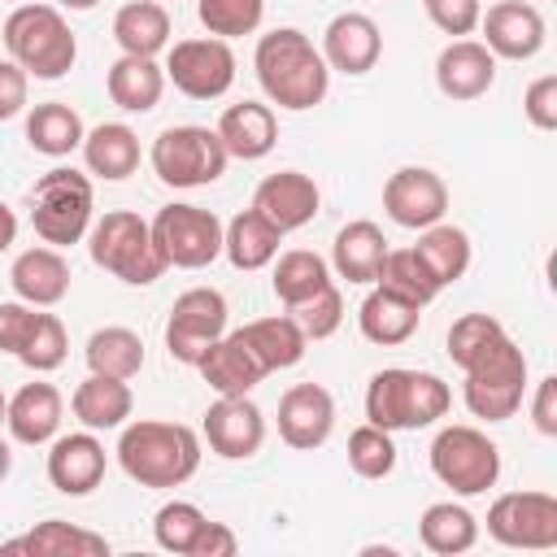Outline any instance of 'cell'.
<instances>
[{"label":"cell","instance_id":"obj_1","mask_svg":"<svg viewBox=\"0 0 557 557\" xmlns=\"http://www.w3.org/2000/svg\"><path fill=\"white\" fill-rule=\"evenodd\" d=\"M252 70H257L265 100L287 109V113H305V109L322 104L331 91V70L322 61V48L296 26L265 30L257 39Z\"/></svg>","mask_w":557,"mask_h":557},{"label":"cell","instance_id":"obj_2","mask_svg":"<svg viewBox=\"0 0 557 557\" xmlns=\"http://www.w3.org/2000/svg\"><path fill=\"white\" fill-rule=\"evenodd\" d=\"M117 466L139 487H183L200 470V435L183 422L135 418L117 435Z\"/></svg>","mask_w":557,"mask_h":557},{"label":"cell","instance_id":"obj_3","mask_svg":"<svg viewBox=\"0 0 557 557\" xmlns=\"http://www.w3.org/2000/svg\"><path fill=\"white\" fill-rule=\"evenodd\" d=\"M0 39L9 48V61H17L30 78L57 83L78 61V39L57 4H13V13L0 26Z\"/></svg>","mask_w":557,"mask_h":557},{"label":"cell","instance_id":"obj_4","mask_svg":"<svg viewBox=\"0 0 557 557\" xmlns=\"http://www.w3.org/2000/svg\"><path fill=\"white\" fill-rule=\"evenodd\" d=\"M453 405V392L440 374L431 370H405V366H387L370 379L366 387V422L383 426V431H422L435 426Z\"/></svg>","mask_w":557,"mask_h":557},{"label":"cell","instance_id":"obj_5","mask_svg":"<svg viewBox=\"0 0 557 557\" xmlns=\"http://www.w3.org/2000/svg\"><path fill=\"white\" fill-rule=\"evenodd\" d=\"M87 252L104 274H113L131 287H148L170 270L152 239V226L131 209H113V213L96 218L87 231Z\"/></svg>","mask_w":557,"mask_h":557},{"label":"cell","instance_id":"obj_6","mask_svg":"<svg viewBox=\"0 0 557 557\" xmlns=\"http://www.w3.org/2000/svg\"><path fill=\"white\" fill-rule=\"evenodd\" d=\"M91 222H96V191L83 170L57 165L30 187V226L44 244L52 248L83 244Z\"/></svg>","mask_w":557,"mask_h":557},{"label":"cell","instance_id":"obj_7","mask_svg":"<svg viewBox=\"0 0 557 557\" xmlns=\"http://www.w3.org/2000/svg\"><path fill=\"white\" fill-rule=\"evenodd\" d=\"M461 374H466L461 400L483 422H509L527 400V357L509 339V331L496 335Z\"/></svg>","mask_w":557,"mask_h":557},{"label":"cell","instance_id":"obj_8","mask_svg":"<svg viewBox=\"0 0 557 557\" xmlns=\"http://www.w3.org/2000/svg\"><path fill=\"white\" fill-rule=\"evenodd\" d=\"M431 474L453 487V496H483L500 479V448L470 422L440 426L431 440Z\"/></svg>","mask_w":557,"mask_h":557},{"label":"cell","instance_id":"obj_9","mask_svg":"<svg viewBox=\"0 0 557 557\" xmlns=\"http://www.w3.org/2000/svg\"><path fill=\"white\" fill-rule=\"evenodd\" d=\"M152 174L165 183V187H209L226 174V148L218 139L213 126H165L157 139H152Z\"/></svg>","mask_w":557,"mask_h":557},{"label":"cell","instance_id":"obj_10","mask_svg":"<svg viewBox=\"0 0 557 557\" xmlns=\"http://www.w3.org/2000/svg\"><path fill=\"white\" fill-rule=\"evenodd\" d=\"M148 226L165 265L174 270H205L222 257V218L205 205H187V200L165 205Z\"/></svg>","mask_w":557,"mask_h":557},{"label":"cell","instance_id":"obj_11","mask_svg":"<svg viewBox=\"0 0 557 557\" xmlns=\"http://www.w3.org/2000/svg\"><path fill=\"white\" fill-rule=\"evenodd\" d=\"M165 83H174L187 100H218L235 83V52L218 35L178 39L165 48Z\"/></svg>","mask_w":557,"mask_h":557},{"label":"cell","instance_id":"obj_12","mask_svg":"<svg viewBox=\"0 0 557 557\" xmlns=\"http://www.w3.org/2000/svg\"><path fill=\"white\" fill-rule=\"evenodd\" d=\"M226 296L218 287H187L174 296L170 318H165V352L183 366H196L209 344L226 335Z\"/></svg>","mask_w":557,"mask_h":557},{"label":"cell","instance_id":"obj_13","mask_svg":"<svg viewBox=\"0 0 557 557\" xmlns=\"http://www.w3.org/2000/svg\"><path fill=\"white\" fill-rule=\"evenodd\" d=\"M487 535L505 548L544 553L557 548V496L553 492H505L487 509Z\"/></svg>","mask_w":557,"mask_h":557},{"label":"cell","instance_id":"obj_14","mask_svg":"<svg viewBox=\"0 0 557 557\" xmlns=\"http://www.w3.org/2000/svg\"><path fill=\"white\" fill-rule=\"evenodd\" d=\"M383 209L405 231H426L448 213V183L431 165H400L383 183Z\"/></svg>","mask_w":557,"mask_h":557},{"label":"cell","instance_id":"obj_15","mask_svg":"<svg viewBox=\"0 0 557 557\" xmlns=\"http://www.w3.org/2000/svg\"><path fill=\"white\" fill-rule=\"evenodd\" d=\"M479 30L496 61H531L548 39L544 13L527 0H496L492 9H483Z\"/></svg>","mask_w":557,"mask_h":557},{"label":"cell","instance_id":"obj_16","mask_svg":"<svg viewBox=\"0 0 557 557\" xmlns=\"http://www.w3.org/2000/svg\"><path fill=\"white\" fill-rule=\"evenodd\" d=\"M200 435L218 457L244 461V457L261 453V444H265V413L252 405V396H218L205 409Z\"/></svg>","mask_w":557,"mask_h":557},{"label":"cell","instance_id":"obj_17","mask_svg":"<svg viewBox=\"0 0 557 557\" xmlns=\"http://www.w3.org/2000/svg\"><path fill=\"white\" fill-rule=\"evenodd\" d=\"M318 48H322L326 70L348 74V78H361V74H370V70L379 65V57H383V30H379V22H374L370 13L348 9V13H335V17L326 22Z\"/></svg>","mask_w":557,"mask_h":557},{"label":"cell","instance_id":"obj_18","mask_svg":"<svg viewBox=\"0 0 557 557\" xmlns=\"http://www.w3.org/2000/svg\"><path fill=\"white\" fill-rule=\"evenodd\" d=\"M335 431V400L322 383H292L278 396V435L296 453H313Z\"/></svg>","mask_w":557,"mask_h":557},{"label":"cell","instance_id":"obj_19","mask_svg":"<svg viewBox=\"0 0 557 557\" xmlns=\"http://www.w3.org/2000/svg\"><path fill=\"white\" fill-rule=\"evenodd\" d=\"M104 470H109V453L87 426L57 435L48 448V483L61 496H91L104 483Z\"/></svg>","mask_w":557,"mask_h":557},{"label":"cell","instance_id":"obj_20","mask_svg":"<svg viewBox=\"0 0 557 557\" xmlns=\"http://www.w3.org/2000/svg\"><path fill=\"white\" fill-rule=\"evenodd\" d=\"M248 209H257L265 222H274V226L287 235V231H300V226H309V222L318 218L322 191H318V183H313L309 174H300V170H278V174H265V178L257 183Z\"/></svg>","mask_w":557,"mask_h":557},{"label":"cell","instance_id":"obj_21","mask_svg":"<svg viewBox=\"0 0 557 557\" xmlns=\"http://www.w3.org/2000/svg\"><path fill=\"white\" fill-rule=\"evenodd\" d=\"M496 83V57L483 39H448L435 57V87L448 100H479Z\"/></svg>","mask_w":557,"mask_h":557},{"label":"cell","instance_id":"obj_22","mask_svg":"<svg viewBox=\"0 0 557 557\" xmlns=\"http://www.w3.org/2000/svg\"><path fill=\"white\" fill-rule=\"evenodd\" d=\"M213 131L231 161H261L278 144V117H274V104H265V100L226 104Z\"/></svg>","mask_w":557,"mask_h":557},{"label":"cell","instance_id":"obj_23","mask_svg":"<svg viewBox=\"0 0 557 557\" xmlns=\"http://www.w3.org/2000/svg\"><path fill=\"white\" fill-rule=\"evenodd\" d=\"M9 283H13L17 300H26L35 309H52L70 296V261L52 244L26 248V252H17V261L9 270Z\"/></svg>","mask_w":557,"mask_h":557},{"label":"cell","instance_id":"obj_24","mask_svg":"<svg viewBox=\"0 0 557 557\" xmlns=\"http://www.w3.org/2000/svg\"><path fill=\"white\" fill-rule=\"evenodd\" d=\"M61 413H65V400L52 383H26L9 396V413H4V426L17 444L26 448H39V444H52L57 431H61Z\"/></svg>","mask_w":557,"mask_h":557},{"label":"cell","instance_id":"obj_25","mask_svg":"<svg viewBox=\"0 0 557 557\" xmlns=\"http://www.w3.org/2000/svg\"><path fill=\"white\" fill-rule=\"evenodd\" d=\"M383 257H387V235H383V226H374L370 218L344 222V226L335 231L331 265H335V274H339V278L370 287V283H374V274H379V265H383Z\"/></svg>","mask_w":557,"mask_h":557},{"label":"cell","instance_id":"obj_26","mask_svg":"<svg viewBox=\"0 0 557 557\" xmlns=\"http://www.w3.org/2000/svg\"><path fill=\"white\" fill-rule=\"evenodd\" d=\"M196 370H200V379H205L218 396H252V387L265 379L261 361L248 352V344H244L235 331L222 335L218 344H209V352L196 361Z\"/></svg>","mask_w":557,"mask_h":557},{"label":"cell","instance_id":"obj_27","mask_svg":"<svg viewBox=\"0 0 557 557\" xmlns=\"http://www.w3.org/2000/svg\"><path fill=\"white\" fill-rule=\"evenodd\" d=\"M83 165L104 183H122L139 170V135L126 122H100L83 135Z\"/></svg>","mask_w":557,"mask_h":557},{"label":"cell","instance_id":"obj_28","mask_svg":"<svg viewBox=\"0 0 557 557\" xmlns=\"http://www.w3.org/2000/svg\"><path fill=\"white\" fill-rule=\"evenodd\" d=\"M70 409L74 418L87 426V431H122L131 409H135V396H131V383L126 379H109V374H87L74 396H70Z\"/></svg>","mask_w":557,"mask_h":557},{"label":"cell","instance_id":"obj_29","mask_svg":"<svg viewBox=\"0 0 557 557\" xmlns=\"http://www.w3.org/2000/svg\"><path fill=\"white\" fill-rule=\"evenodd\" d=\"M278 244H283V231L265 222L257 209H244L222 226V257L244 274L265 270L278 257Z\"/></svg>","mask_w":557,"mask_h":557},{"label":"cell","instance_id":"obj_30","mask_svg":"<svg viewBox=\"0 0 557 557\" xmlns=\"http://www.w3.org/2000/svg\"><path fill=\"white\" fill-rule=\"evenodd\" d=\"M235 335L248 344V352L261 361L265 374H274V370H292V366L305 357V348H309V339H305V331L296 326L292 313H274V318L244 322Z\"/></svg>","mask_w":557,"mask_h":557},{"label":"cell","instance_id":"obj_31","mask_svg":"<svg viewBox=\"0 0 557 557\" xmlns=\"http://www.w3.org/2000/svg\"><path fill=\"white\" fill-rule=\"evenodd\" d=\"M418 322H422V309H418V305H409V300H400V296H392V292H383V287H374V283H370V292H366V300H361V309H357L361 335H366L370 344H379V348L409 344L413 331H418Z\"/></svg>","mask_w":557,"mask_h":557},{"label":"cell","instance_id":"obj_32","mask_svg":"<svg viewBox=\"0 0 557 557\" xmlns=\"http://www.w3.org/2000/svg\"><path fill=\"white\" fill-rule=\"evenodd\" d=\"M104 87H109V100L126 113H148L157 109L161 91H165V70L157 65V57H131L122 52L109 74H104Z\"/></svg>","mask_w":557,"mask_h":557},{"label":"cell","instance_id":"obj_33","mask_svg":"<svg viewBox=\"0 0 557 557\" xmlns=\"http://www.w3.org/2000/svg\"><path fill=\"white\" fill-rule=\"evenodd\" d=\"M0 553H30V557H109V540L83 527H70L61 518H48L30 527L26 535L0 544Z\"/></svg>","mask_w":557,"mask_h":557},{"label":"cell","instance_id":"obj_34","mask_svg":"<svg viewBox=\"0 0 557 557\" xmlns=\"http://www.w3.org/2000/svg\"><path fill=\"white\" fill-rule=\"evenodd\" d=\"M113 39L131 57H161L170 48V13L161 0H131L113 13Z\"/></svg>","mask_w":557,"mask_h":557},{"label":"cell","instance_id":"obj_35","mask_svg":"<svg viewBox=\"0 0 557 557\" xmlns=\"http://www.w3.org/2000/svg\"><path fill=\"white\" fill-rule=\"evenodd\" d=\"M418 540L426 553H440V557L470 553L479 544V518L461 500H435L418 518Z\"/></svg>","mask_w":557,"mask_h":557},{"label":"cell","instance_id":"obj_36","mask_svg":"<svg viewBox=\"0 0 557 557\" xmlns=\"http://www.w3.org/2000/svg\"><path fill=\"white\" fill-rule=\"evenodd\" d=\"M83 135H87V126H83L78 109L65 104V100H44V104H35L26 113V144L35 152H44V157H70V152H78L83 148Z\"/></svg>","mask_w":557,"mask_h":557},{"label":"cell","instance_id":"obj_37","mask_svg":"<svg viewBox=\"0 0 557 557\" xmlns=\"http://www.w3.org/2000/svg\"><path fill=\"white\" fill-rule=\"evenodd\" d=\"M413 252H418V261L431 270V278L440 283V292H444V287H453L457 278H466L470 257H474L470 235H466L461 226H453V222H435V226L418 231Z\"/></svg>","mask_w":557,"mask_h":557},{"label":"cell","instance_id":"obj_38","mask_svg":"<svg viewBox=\"0 0 557 557\" xmlns=\"http://www.w3.org/2000/svg\"><path fill=\"white\" fill-rule=\"evenodd\" d=\"M83 357H87L91 374H109V379H126L131 383L144 370V339L131 326H100V331L87 335Z\"/></svg>","mask_w":557,"mask_h":557},{"label":"cell","instance_id":"obj_39","mask_svg":"<svg viewBox=\"0 0 557 557\" xmlns=\"http://www.w3.org/2000/svg\"><path fill=\"white\" fill-rule=\"evenodd\" d=\"M270 265H274V274H270V287H274V296L283 300V309H292V305L309 300L313 292H322L326 283H335V278H331V265H326V257H318V252H309V248H292V252H278Z\"/></svg>","mask_w":557,"mask_h":557},{"label":"cell","instance_id":"obj_40","mask_svg":"<svg viewBox=\"0 0 557 557\" xmlns=\"http://www.w3.org/2000/svg\"><path fill=\"white\" fill-rule=\"evenodd\" d=\"M374 287H383V292H392V296H400L418 309H426L440 296V283L431 278V270L418 261L413 248H387V257L374 274Z\"/></svg>","mask_w":557,"mask_h":557},{"label":"cell","instance_id":"obj_41","mask_svg":"<svg viewBox=\"0 0 557 557\" xmlns=\"http://www.w3.org/2000/svg\"><path fill=\"white\" fill-rule=\"evenodd\" d=\"M205 522H209V518H205L200 505H191V500H165V505L152 513V540H157V548H165V553L191 557V544H196V535H200Z\"/></svg>","mask_w":557,"mask_h":557},{"label":"cell","instance_id":"obj_42","mask_svg":"<svg viewBox=\"0 0 557 557\" xmlns=\"http://www.w3.org/2000/svg\"><path fill=\"white\" fill-rule=\"evenodd\" d=\"M196 17L209 35L218 39H239V35H252L265 17V0H196Z\"/></svg>","mask_w":557,"mask_h":557},{"label":"cell","instance_id":"obj_43","mask_svg":"<svg viewBox=\"0 0 557 557\" xmlns=\"http://www.w3.org/2000/svg\"><path fill=\"white\" fill-rule=\"evenodd\" d=\"M70 357V339H65V326L57 313H35V326L26 335V344L17 348V361L35 374H48L57 366H65Z\"/></svg>","mask_w":557,"mask_h":557},{"label":"cell","instance_id":"obj_44","mask_svg":"<svg viewBox=\"0 0 557 557\" xmlns=\"http://www.w3.org/2000/svg\"><path fill=\"white\" fill-rule=\"evenodd\" d=\"M348 466L361 479H387L396 470V440H392V431H383L374 422L357 426L348 435Z\"/></svg>","mask_w":557,"mask_h":557},{"label":"cell","instance_id":"obj_45","mask_svg":"<svg viewBox=\"0 0 557 557\" xmlns=\"http://www.w3.org/2000/svg\"><path fill=\"white\" fill-rule=\"evenodd\" d=\"M287 313L296 318V326L305 331V339H331L344 326V296H339L335 283H326L322 292H313L309 300L292 305Z\"/></svg>","mask_w":557,"mask_h":557},{"label":"cell","instance_id":"obj_46","mask_svg":"<svg viewBox=\"0 0 557 557\" xmlns=\"http://www.w3.org/2000/svg\"><path fill=\"white\" fill-rule=\"evenodd\" d=\"M496 335H505V326L492 318V313H461L453 326H448V357L457 370H466Z\"/></svg>","mask_w":557,"mask_h":557},{"label":"cell","instance_id":"obj_47","mask_svg":"<svg viewBox=\"0 0 557 557\" xmlns=\"http://www.w3.org/2000/svg\"><path fill=\"white\" fill-rule=\"evenodd\" d=\"M422 9L435 22V30L453 39H466L470 30H479V17H483V0H422Z\"/></svg>","mask_w":557,"mask_h":557},{"label":"cell","instance_id":"obj_48","mask_svg":"<svg viewBox=\"0 0 557 557\" xmlns=\"http://www.w3.org/2000/svg\"><path fill=\"white\" fill-rule=\"evenodd\" d=\"M522 113L535 131H557V74H540L527 96H522Z\"/></svg>","mask_w":557,"mask_h":557},{"label":"cell","instance_id":"obj_49","mask_svg":"<svg viewBox=\"0 0 557 557\" xmlns=\"http://www.w3.org/2000/svg\"><path fill=\"white\" fill-rule=\"evenodd\" d=\"M35 305H26V300H4L0 305V352H13L17 357V348L26 344V335H30V326H35Z\"/></svg>","mask_w":557,"mask_h":557},{"label":"cell","instance_id":"obj_50","mask_svg":"<svg viewBox=\"0 0 557 557\" xmlns=\"http://www.w3.org/2000/svg\"><path fill=\"white\" fill-rule=\"evenodd\" d=\"M26 91H30V74L17 61H0V122L26 113Z\"/></svg>","mask_w":557,"mask_h":557},{"label":"cell","instance_id":"obj_51","mask_svg":"<svg viewBox=\"0 0 557 557\" xmlns=\"http://www.w3.org/2000/svg\"><path fill=\"white\" fill-rule=\"evenodd\" d=\"M531 422L540 435H557V374H544L531 392Z\"/></svg>","mask_w":557,"mask_h":557},{"label":"cell","instance_id":"obj_52","mask_svg":"<svg viewBox=\"0 0 557 557\" xmlns=\"http://www.w3.org/2000/svg\"><path fill=\"white\" fill-rule=\"evenodd\" d=\"M235 553H239V535L226 522H205L191 544V557H235Z\"/></svg>","mask_w":557,"mask_h":557},{"label":"cell","instance_id":"obj_53","mask_svg":"<svg viewBox=\"0 0 557 557\" xmlns=\"http://www.w3.org/2000/svg\"><path fill=\"white\" fill-rule=\"evenodd\" d=\"M13 239H17V213L0 200V252H9V248H13Z\"/></svg>","mask_w":557,"mask_h":557},{"label":"cell","instance_id":"obj_54","mask_svg":"<svg viewBox=\"0 0 557 557\" xmlns=\"http://www.w3.org/2000/svg\"><path fill=\"white\" fill-rule=\"evenodd\" d=\"M9 470H13V444L0 435V483L9 479Z\"/></svg>","mask_w":557,"mask_h":557},{"label":"cell","instance_id":"obj_55","mask_svg":"<svg viewBox=\"0 0 557 557\" xmlns=\"http://www.w3.org/2000/svg\"><path fill=\"white\" fill-rule=\"evenodd\" d=\"M100 0H57V9H70V13H87V9H96Z\"/></svg>","mask_w":557,"mask_h":557},{"label":"cell","instance_id":"obj_56","mask_svg":"<svg viewBox=\"0 0 557 557\" xmlns=\"http://www.w3.org/2000/svg\"><path fill=\"white\" fill-rule=\"evenodd\" d=\"M4 413H9V396H4V387H0V426H4Z\"/></svg>","mask_w":557,"mask_h":557},{"label":"cell","instance_id":"obj_57","mask_svg":"<svg viewBox=\"0 0 557 557\" xmlns=\"http://www.w3.org/2000/svg\"><path fill=\"white\" fill-rule=\"evenodd\" d=\"M9 4H26V0H9Z\"/></svg>","mask_w":557,"mask_h":557},{"label":"cell","instance_id":"obj_58","mask_svg":"<svg viewBox=\"0 0 557 557\" xmlns=\"http://www.w3.org/2000/svg\"><path fill=\"white\" fill-rule=\"evenodd\" d=\"M161 4H165V0H161Z\"/></svg>","mask_w":557,"mask_h":557}]
</instances>
